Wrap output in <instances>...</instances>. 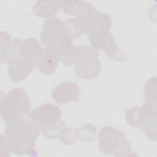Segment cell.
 <instances>
[{"mask_svg": "<svg viewBox=\"0 0 157 157\" xmlns=\"http://www.w3.org/2000/svg\"><path fill=\"white\" fill-rule=\"evenodd\" d=\"M59 5V1H39L33 5V11L37 17L51 18L60 9Z\"/></svg>", "mask_w": 157, "mask_h": 157, "instance_id": "2e32d148", "label": "cell"}, {"mask_svg": "<svg viewBox=\"0 0 157 157\" xmlns=\"http://www.w3.org/2000/svg\"><path fill=\"white\" fill-rule=\"evenodd\" d=\"M99 55L98 50L88 46H71L63 52L61 58L63 64L67 66L77 64L82 60Z\"/></svg>", "mask_w": 157, "mask_h": 157, "instance_id": "30bf717a", "label": "cell"}, {"mask_svg": "<svg viewBox=\"0 0 157 157\" xmlns=\"http://www.w3.org/2000/svg\"><path fill=\"white\" fill-rule=\"evenodd\" d=\"M59 139L65 145L74 144L78 139L76 130L69 128L66 126L63 130Z\"/></svg>", "mask_w": 157, "mask_h": 157, "instance_id": "ffe728a7", "label": "cell"}, {"mask_svg": "<svg viewBox=\"0 0 157 157\" xmlns=\"http://www.w3.org/2000/svg\"><path fill=\"white\" fill-rule=\"evenodd\" d=\"M13 46V39L4 31L1 32V62L7 63Z\"/></svg>", "mask_w": 157, "mask_h": 157, "instance_id": "e0dca14e", "label": "cell"}, {"mask_svg": "<svg viewBox=\"0 0 157 157\" xmlns=\"http://www.w3.org/2000/svg\"><path fill=\"white\" fill-rule=\"evenodd\" d=\"M40 38L46 47L55 48L63 53L72 45L74 40L64 22L55 17L44 21Z\"/></svg>", "mask_w": 157, "mask_h": 157, "instance_id": "277c9868", "label": "cell"}, {"mask_svg": "<svg viewBox=\"0 0 157 157\" xmlns=\"http://www.w3.org/2000/svg\"><path fill=\"white\" fill-rule=\"evenodd\" d=\"M0 104L1 117L6 124L25 118L31 108L26 91L19 87L6 94L1 93Z\"/></svg>", "mask_w": 157, "mask_h": 157, "instance_id": "3957f363", "label": "cell"}, {"mask_svg": "<svg viewBox=\"0 0 157 157\" xmlns=\"http://www.w3.org/2000/svg\"><path fill=\"white\" fill-rule=\"evenodd\" d=\"M75 130L77 138L82 141H91L96 139L97 128L92 124H84Z\"/></svg>", "mask_w": 157, "mask_h": 157, "instance_id": "ac0fdd59", "label": "cell"}, {"mask_svg": "<svg viewBox=\"0 0 157 157\" xmlns=\"http://www.w3.org/2000/svg\"><path fill=\"white\" fill-rule=\"evenodd\" d=\"M99 149L102 153L116 156L132 155L131 145L124 132L111 126H105L101 129Z\"/></svg>", "mask_w": 157, "mask_h": 157, "instance_id": "5b68a950", "label": "cell"}, {"mask_svg": "<svg viewBox=\"0 0 157 157\" xmlns=\"http://www.w3.org/2000/svg\"><path fill=\"white\" fill-rule=\"evenodd\" d=\"M44 52V48L35 38H27L24 40L13 39V46L7 62L8 75L14 82L25 80L37 66Z\"/></svg>", "mask_w": 157, "mask_h": 157, "instance_id": "7a4b0ae2", "label": "cell"}, {"mask_svg": "<svg viewBox=\"0 0 157 157\" xmlns=\"http://www.w3.org/2000/svg\"><path fill=\"white\" fill-rule=\"evenodd\" d=\"M63 52L52 47L44 48L42 56L37 65L39 70L45 75H51L57 68L61 61Z\"/></svg>", "mask_w": 157, "mask_h": 157, "instance_id": "7c38bea8", "label": "cell"}, {"mask_svg": "<svg viewBox=\"0 0 157 157\" xmlns=\"http://www.w3.org/2000/svg\"><path fill=\"white\" fill-rule=\"evenodd\" d=\"M127 123L139 128L149 138L156 135V116L151 115L143 107L130 108L126 115Z\"/></svg>", "mask_w": 157, "mask_h": 157, "instance_id": "8992f818", "label": "cell"}, {"mask_svg": "<svg viewBox=\"0 0 157 157\" xmlns=\"http://www.w3.org/2000/svg\"><path fill=\"white\" fill-rule=\"evenodd\" d=\"M66 127L64 122L59 120L58 122L50 126L42 128V132L43 135L48 139L59 138L64 128Z\"/></svg>", "mask_w": 157, "mask_h": 157, "instance_id": "d6986e66", "label": "cell"}, {"mask_svg": "<svg viewBox=\"0 0 157 157\" xmlns=\"http://www.w3.org/2000/svg\"><path fill=\"white\" fill-rule=\"evenodd\" d=\"M4 131L5 136H0L1 155L9 156L13 153L24 156L33 151L40 128L23 118L6 123Z\"/></svg>", "mask_w": 157, "mask_h": 157, "instance_id": "6da1fadb", "label": "cell"}, {"mask_svg": "<svg viewBox=\"0 0 157 157\" xmlns=\"http://www.w3.org/2000/svg\"><path fill=\"white\" fill-rule=\"evenodd\" d=\"M102 66L97 57H90L80 61L75 67L76 75L83 79L90 80L98 77Z\"/></svg>", "mask_w": 157, "mask_h": 157, "instance_id": "4fadbf2b", "label": "cell"}, {"mask_svg": "<svg viewBox=\"0 0 157 157\" xmlns=\"http://www.w3.org/2000/svg\"><path fill=\"white\" fill-rule=\"evenodd\" d=\"M88 36L91 47L104 51L110 59L118 61L126 59L124 53L117 47L115 39L109 31L93 33Z\"/></svg>", "mask_w": 157, "mask_h": 157, "instance_id": "52a82bcc", "label": "cell"}, {"mask_svg": "<svg viewBox=\"0 0 157 157\" xmlns=\"http://www.w3.org/2000/svg\"><path fill=\"white\" fill-rule=\"evenodd\" d=\"M84 33L90 35L93 33L109 31L112 26V19L109 14L98 12L96 9L77 17Z\"/></svg>", "mask_w": 157, "mask_h": 157, "instance_id": "ba28073f", "label": "cell"}, {"mask_svg": "<svg viewBox=\"0 0 157 157\" xmlns=\"http://www.w3.org/2000/svg\"><path fill=\"white\" fill-rule=\"evenodd\" d=\"M145 101L143 107L150 113L156 115V80L150 78L145 84L144 89Z\"/></svg>", "mask_w": 157, "mask_h": 157, "instance_id": "9a60e30c", "label": "cell"}, {"mask_svg": "<svg viewBox=\"0 0 157 157\" xmlns=\"http://www.w3.org/2000/svg\"><path fill=\"white\" fill-rule=\"evenodd\" d=\"M30 117L33 123L44 128L60 120L61 111L57 106L46 103L33 109Z\"/></svg>", "mask_w": 157, "mask_h": 157, "instance_id": "9c48e42d", "label": "cell"}, {"mask_svg": "<svg viewBox=\"0 0 157 157\" xmlns=\"http://www.w3.org/2000/svg\"><path fill=\"white\" fill-rule=\"evenodd\" d=\"M80 96L79 86L75 83L64 82L55 87L52 92V99L58 104L77 101Z\"/></svg>", "mask_w": 157, "mask_h": 157, "instance_id": "8fae6325", "label": "cell"}, {"mask_svg": "<svg viewBox=\"0 0 157 157\" xmlns=\"http://www.w3.org/2000/svg\"><path fill=\"white\" fill-rule=\"evenodd\" d=\"M59 7L62 11L71 15L80 16L85 13L95 9L91 4L84 1H59Z\"/></svg>", "mask_w": 157, "mask_h": 157, "instance_id": "5bb4252c", "label": "cell"}]
</instances>
